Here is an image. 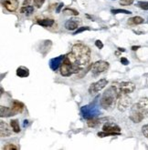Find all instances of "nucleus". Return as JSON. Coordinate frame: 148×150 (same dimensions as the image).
Wrapping results in <instances>:
<instances>
[{
  "label": "nucleus",
  "instance_id": "obj_3",
  "mask_svg": "<svg viewBox=\"0 0 148 150\" xmlns=\"http://www.w3.org/2000/svg\"><path fill=\"white\" fill-rule=\"evenodd\" d=\"M112 87L117 94V97L121 94H130L135 91V85L132 82H114L112 84Z\"/></svg>",
  "mask_w": 148,
  "mask_h": 150
},
{
  "label": "nucleus",
  "instance_id": "obj_1",
  "mask_svg": "<svg viewBox=\"0 0 148 150\" xmlns=\"http://www.w3.org/2000/svg\"><path fill=\"white\" fill-rule=\"evenodd\" d=\"M91 60V49L84 44L73 45L71 51L64 57L61 65V74L63 77H71L73 74L80 73L89 65Z\"/></svg>",
  "mask_w": 148,
  "mask_h": 150
},
{
  "label": "nucleus",
  "instance_id": "obj_31",
  "mask_svg": "<svg viewBox=\"0 0 148 150\" xmlns=\"http://www.w3.org/2000/svg\"><path fill=\"white\" fill-rule=\"evenodd\" d=\"M63 6H64V4L63 3H59V6H58V7L56 8V12L59 14V12H61V8L63 7Z\"/></svg>",
  "mask_w": 148,
  "mask_h": 150
},
{
  "label": "nucleus",
  "instance_id": "obj_30",
  "mask_svg": "<svg viewBox=\"0 0 148 150\" xmlns=\"http://www.w3.org/2000/svg\"><path fill=\"white\" fill-rule=\"evenodd\" d=\"M121 63L123 65H129V60L126 57H122L121 58Z\"/></svg>",
  "mask_w": 148,
  "mask_h": 150
},
{
  "label": "nucleus",
  "instance_id": "obj_22",
  "mask_svg": "<svg viewBox=\"0 0 148 150\" xmlns=\"http://www.w3.org/2000/svg\"><path fill=\"white\" fill-rule=\"evenodd\" d=\"M111 12H112L113 15H116V14H126V15H130V14H132L131 11L125 10V9H113Z\"/></svg>",
  "mask_w": 148,
  "mask_h": 150
},
{
  "label": "nucleus",
  "instance_id": "obj_8",
  "mask_svg": "<svg viewBox=\"0 0 148 150\" xmlns=\"http://www.w3.org/2000/svg\"><path fill=\"white\" fill-rule=\"evenodd\" d=\"M103 131L111 133L113 135H121V128H120V126H117V125H115L114 123H111V122H108V123H105L103 125Z\"/></svg>",
  "mask_w": 148,
  "mask_h": 150
},
{
  "label": "nucleus",
  "instance_id": "obj_6",
  "mask_svg": "<svg viewBox=\"0 0 148 150\" xmlns=\"http://www.w3.org/2000/svg\"><path fill=\"white\" fill-rule=\"evenodd\" d=\"M132 99L129 96V94H121L117 97V107L120 111L124 112L128 109L131 105Z\"/></svg>",
  "mask_w": 148,
  "mask_h": 150
},
{
  "label": "nucleus",
  "instance_id": "obj_36",
  "mask_svg": "<svg viewBox=\"0 0 148 150\" xmlns=\"http://www.w3.org/2000/svg\"><path fill=\"white\" fill-rule=\"evenodd\" d=\"M73 1H75V0H73Z\"/></svg>",
  "mask_w": 148,
  "mask_h": 150
},
{
  "label": "nucleus",
  "instance_id": "obj_9",
  "mask_svg": "<svg viewBox=\"0 0 148 150\" xmlns=\"http://www.w3.org/2000/svg\"><path fill=\"white\" fill-rule=\"evenodd\" d=\"M2 4L7 11L15 12L19 6V1L18 0H4Z\"/></svg>",
  "mask_w": 148,
  "mask_h": 150
},
{
  "label": "nucleus",
  "instance_id": "obj_12",
  "mask_svg": "<svg viewBox=\"0 0 148 150\" xmlns=\"http://www.w3.org/2000/svg\"><path fill=\"white\" fill-rule=\"evenodd\" d=\"M80 19H77V18H71V19H69L66 23H65V27L67 30H71V31H74L79 28V25H80Z\"/></svg>",
  "mask_w": 148,
  "mask_h": 150
},
{
  "label": "nucleus",
  "instance_id": "obj_23",
  "mask_svg": "<svg viewBox=\"0 0 148 150\" xmlns=\"http://www.w3.org/2000/svg\"><path fill=\"white\" fill-rule=\"evenodd\" d=\"M137 7L142 8L143 10H148V2L146 1H139L137 2Z\"/></svg>",
  "mask_w": 148,
  "mask_h": 150
},
{
  "label": "nucleus",
  "instance_id": "obj_24",
  "mask_svg": "<svg viewBox=\"0 0 148 150\" xmlns=\"http://www.w3.org/2000/svg\"><path fill=\"white\" fill-rule=\"evenodd\" d=\"M19 147L15 146L14 144H11V143H7L6 146L4 147V149L5 150H11V149H18Z\"/></svg>",
  "mask_w": 148,
  "mask_h": 150
},
{
  "label": "nucleus",
  "instance_id": "obj_20",
  "mask_svg": "<svg viewBox=\"0 0 148 150\" xmlns=\"http://www.w3.org/2000/svg\"><path fill=\"white\" fill-rule=\"evenodd\" d=\"M99 124H101V120L94 118H91L90 119L87 120V125L88 126H90V128H95V126H98Z\"/></svg>",
  "mask_w": 148,
  "mask_h": 150
},
{
  "label": "nucleus",
  "instance_id": "obj_26",
  "mask_svg": "<svg viewBox=\"0 0 148 150\" xmlns=\"http://www.w3.org/2000/svg\"><path fill=\"white\" fill-rule=\"evenodd\" d=\"M135 0H120V5H122V6H130L133 3Z\"/></svg>",
  "mask_w": 148,
  "mask_h": 150
},
{
  "label": "nucleus",
  "instance_id": "obj_29",
  "mask_svg": "<svg viewBox=\"0 0 148 150\" xmlns=\"http://www.w3.org/2000/svg\"><path fill=\"white\" fill-rule=\"evenodd\" d=\"M95 46H96L99 49H101V48H103V42H101V40H96V41H95Z\"/></svg>",
  "mask_w": 148,
  "mask_h": 150
},
{
  "label": "nucleus",
  "instance_id": "obj_35",
  "mask_svg": "<svg viewBox=\"0 0 148 150\" xmlns=\"http://www.w3.org/2000/svg\"><path fill=\"white\" fill-rule=\"evenodd\" d=\"M27 122H29L27 120H25V121H24V126H26V125H27Z\"/></svg>",
  "mask_w": 148,
  "mask_h": 150
},
{
  "label": "nucleus",
  "instance_id": "obj_28",
  "mask_svg": "<svg viewBox=\"0 0 148 150\" xmlns=\"http://www.w3.org/2000/svg\"><path fill=\"white\" fill-rule=\"evenodd\" d=\"M33 1H34L35 6L38 8H40L41 7H42V5L44 4L45 0H33Z\"/></svg>",
  "mask_w": 148,
  "mask_h": 150
},
{
  "label": "nucleus",
  "instance_id": "obj_4",
  "mask_svg": "<svg viewBox=\"0 0 148 150\" xmlns=\"http://www.w3.org/2000/svg\"><path fill=\"white\" fill-rule=\"evenodd\" d=\"M146 116H147L146 113L141 107L139 103H136V104L133 105V106L131 107V113H130L129 118H130L133 123H140V122L144 120V118Z\"/></svg>",
  "mask_w": 148,
  "mask_h": 150
},
{
  "label": "nucleus",
  "instance_id": "obj_14",
  "mask_svg": "<svg viewBox=\"0 0 148 150\" xmlns=\"http://www.w3.org/2000/svg\"><path fill=\"white\" fill-rule=\"evenodd\" d=\"M11 107H12V109L17 114V113H22L23 110H24V108H25V106L23 103H21L19 101L14 100L11 102Z\"/></svg>",
  "mask_w": 148,
  "mask_h": 150
},
{
  "label": "nucleus",
  "instance_id": "obj_27",
  "mask_svg": "<svg viewBox=\"0 0 148 150\" xmlns=\"http://www.w3.org/2000/svg\"><path fill=\"white\" fill-rule=\"evenodd\" d=\"M142 132L143 134H144V135L148 138V124L147 125H145V126H143V128H142Z\"/></svg>",
  "mask_w": 148,
  "mask_h": 150
},
{
  "label": "nucleus",
  "instance_id": "obj_21",
  "mask_svg": "<svg viewBox=\"0 0 148 150\" xmlns=\"http://www.w3.org/2000/svg\"><path fill=\"white\" fill-rule=\"evenodd\" d=\"M63 13L65 15H71V16H78L79 12L77 10H74V9H71V8H65L63 10Z\"/></svg>",
  "mask_w": 148,
  "mask_h": 150
},
{
  "label": "nucleus",
  "instance_id": "obj_13",
  "mask_svg": "<svg viewBox=\"0 0 148 150\" xmlns=\"http://www.w3.org/2000/svg\"><path fill=\"white\" fill-rule=\"evenodd\" d=\"M17 115V113L12 109V107H7L1 106H0V116L1 118H9V116H13Z\"/></svg>",
  "mask_w": 148,
  "mask_h": 150
},
{
  "label": "nucleus",
  "instance_id": "obj_11",
  "mask_svg": "<svg viewBox=\"0 0 148 150\" xmlns=\"http://www.w3.org/2000/svg\"><path fill=\"white\" fill-rule=\"evenodd\" d=\"M11 134H12V131L10 128L8 126V125L2 120L0 121V135L2 137H10Z\"/></svg>",
  "mask_w": 148,
  "mask_h": 150
},
{
  "label": "nucleus",
  "instance_id": "obj_33",
  "mask_svg": "<svg viewBox=\"0 0 148 150\" xmlns=\"http://www.w3.org/2000/svg\"><path fill=\"white\" fill-rule=\"evenodd\" d=\"M138 48H140L139 46H132V50H133V51H136Z\"/></svg>",
  "mask_w": 148,
  "mask_h": 150
},
{
  "label": "nucleus",
  "instance_id": "obj_15",
  "mask_svg": "<svg viewBox=\"0 0 148 150\" xmlns=\"http://www.w3.org/2000/svg\"><path fill=\"white\" fill-rule=\"evenodd\" d=\"M38 25L44 27H50L55 25V21L51 18H44V19H39L37 21Z\"/></svg>",
  "mask_w": 148,
  "mask_h": 150
},
{
  "label": "nucleus",
  "instance_id": "obj_10",
  "mask_svg": "<svg viewBox=\"0 0 148 150\" xmlns=\"http://www.w3.org/2000/svg\"><path fill=\"white\" fill-rule=\"evenodd\" d=\"M64 57H65V56H59V57H54L52 58L51 60L49 61V67L51 68L53 71H56V70L61 67V65L63 62L64 60Z\"/></svg>",
  "mask_w": 148,
  "mask_h": 150
},
{
  "label": "nucleus",
  "instance_id": "obj_2",
  "mask_svg": "<svg viewBox=\"0 0 148 150\" xmlns=\"http://www.w3.org/2000/svg\"><path fill=\"white\" fill-rule=\"evenodd\" d=\"M117 101V94L114 91L113 87L106 90L100 100V105L105 110H112L116 104Z\"/></svg>",
  "mask_w": 148,
  "mask_h": 150
},
{
  "label": "nucleus",
  "instance_id": "obj_32",
  "mask_svg": "<svg viewBox=\"0 0 148 150\" xmlns=\"http://www.w3.org/2000/svg\"><path fill=\"white\" fill-rule=\"evenodd\" d=\"M30 2H31V0H25V1L23 2V6H29Z\"/></svg>",
  "mask_w": 148,
  "mask_h": 150
},
{
  "label": "nucleus",
  "instance_id": "obj_17",
  "mask_svg": "<svg viewBox=\"0 0 148 150\" xmlns=\"http://www.w3.org/2000/svg\"><path fill=\"white\" fill-rule=\"evenodd\" d=\"M17 76L19 77H27L29 76V69L24 67H19L17 69Z\"/></svg>",
  "mask_w": 148,
  "mask_h": 150
},
{
  "label": "nucleus",
  "instance_id": "obj_5",
  "mask_svg": "<svg viewBox=\"0 0 148 150\" xmlns=\"http://www.w3.org/2000/svg\"><path fill=\"white\" fill-rule=\"evenodd\" d=\"M109 67H110V65L108 62H106V61H103V60L97 61L94 64H92V67L91 69L92 76L97 77V76H99L100 74L104 73L105 71L108 70Z\"/></svg>",
  "mask_w": 148,
  "mask_h": 150
},
{
  "label": "nucleus",
  "instance_id": "obj_16",
  "mask_svg": "<svg viewBox=\"0 0 148 150\" xmlns=\"http://www.w3.org/2000/svg\"><path fill=\"white\" fill-rule=\"evenodd\" d=\"M145 22V19L141 17H133L128 19V25L131 26H137V25H141Z\"/></svg>",
  "mask_w": 148,
  "mask_h": 150
},
{
  "label": "nucleus",
  "instance_id": "obj_34",
  "mask_svg": "<svg viewBox=\"0 0 148 150\" xmlns=\"http://www.w3.org/2000/svg\"><path fill=\"white\" fill-rule=\"evenodd\" d=\"M118 49H119V51H121V52H125V49H124V48H119Z\"/></svg>",
  "mask_w": 148,
  "mask_h": 150
},
{
  "label": "nucleus",
  "instance_id": "obj_19",
  "mask_svg": "<svg viewBox=\"0 0 148 150\" xmlns=\"http://www.w3.org/2000/svg\"><path fill=\"white\" fill-rule=\"evenodd\" d=\"M10 126L12 128V130L13 132L15 133H19L21 129H20V126H19V122H18V120L17 119H12L10 121Z\"/></svg>",
  "mask_w": 148,
  "mask_h": 150
},
{
  "label": "nucleus",
  "instance_id": "obj_7",
  "mask_svg": "<svg viewBox=\"0 0 148 150\" xmlns=\"http://www.w3.org/2000/svg\"><path fill=\"white\" fill-rule=\"evenodd\" d=\"M107 85H108V81L105 78H101L99 81L91 84V87H89V93L91 95H94V94H97L101 90H103Z\"/></svg>",
  "mask_w": 148,
  "mask_h": 150
},
{
  "label": "nucleus",
  "instance_id": "obj_18",
  "mask_svg": "<svg viewBox=\"0 0 148 150\" xmlns=\"http://www.w3.org/2000/svg\"><path fill=\"white\" fill-rule=\"evenodd\" d=\"M19 11L21 14H24L26 16H30L34 12V7L32 6H23Z\"/></svg>",
  "mask_w": 148,
  "mask_h": 150
},
{
  "label": "nucleus",
  "instance_id": "obj_25",
  "mask_svg": "<svg viewBox=\"0 0 148 150\" xmlns=\"http://www.w3.org/2000/svg\"><path fill=\"white\" fill-rule=\"evenodd\" d=\"M86 30H90V27L89 26H81V27H79V28L73 33V35H78L80 33L83 32V31H86Z\"/></svg>",
  "mask_w": 148,
  "mask_h": 150
}]
</instances>
